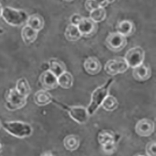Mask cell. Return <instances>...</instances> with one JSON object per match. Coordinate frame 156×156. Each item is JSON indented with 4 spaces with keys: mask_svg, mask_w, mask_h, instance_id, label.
Here are the masks:
<instances>
[{
    "mask_svg": "<svg viewBox=\"0 0 156 156\" xmlns=\"http://www.w3.org/2000/svg\"><path fill=\"white\" fill-rule=\"evenodd\" d=\"M113 82L114 79L112 77L109 78L105 84L94 90L91 94L90 103L86 108L89 116L94 115L101 106L103 101L109 95V89Z\"/></svg>",
    "mask_w": 156,
    "mask_h": 156,
    "instance_id": "1",
    "label": "cell"
},
{
    "mask_svg": "<svg viewBox=\"0 0 156 156\" xmlns=\"http://www.w3.org/2000/svg\"><path fill=\"white\" fill-rule=\"evenodd\" d=\"M2 127L9 134L19 139L30 137L34 131L30 124L21 121H5L2 123Z\"/></svg>",
    "mask_w": 156,
    "mask_h": 156,
    "instance_id": "2",
    "label": "cell"
},
{
    "mask_svg": "<svg viewBox=\"0 0 156 156\" xmlns=\"http://www.w3.org/2000/svg\"><path fill=\"white\" fill-rule=\"evenodd\" d=\"M1 17L11 27H19L27 24L29 15L23 9L5 6L3 7Z\"/></svg>",
    "mask_w": 156,
    "mask_h": 156,
    "instance_id": "3",
    "label": "cell"
},
{
    "mask_svg": "<svg viewBox=\"0 0 156 156\" xmlns=\"http://www.w3.org/2000/svg\"><path fill=\"white\" fill-rule=\"evenodd\" d=\"M52 103L55 104L57 106L66 111L70 118L77 123L83 125L88 122L89 115L86 108L81 106H69L55 98H53Z\"/></svg>",
    "mask_w": 156,
    "mask_h": 156,
    "instance_id": "4",
    "label": "cell"
},
{
    "mask_svg": "<svg viewBox=\"0 0 156 156\" xmlns=\"http://www.w3.org/2000/svg\"><path fill=\"white\" fill-rule=\"evenodd\" d=\"M5 107L11 111H17L24 108L27 103V98L21 96L15 88H11L5 94Z\"/></svg>",
    "mask_w": 156,
    "mask_h": 156,
    "instance_id": "5",
    "label": "cell"
},
{
    "mask_svg": "<svg viewBox=\"0 0 156 156\" xmlns=\"http://www.w3.org/2000/svg\"><path fill=\"white\" fill-rule=\"evenodd\" d=\"M145 58V52L140 46H136L127 51L124 59L129 67L134 68L143 64Z\"/></svg>",
    "mask_w": 156,
    "mask_h": 156,
    "instance_id": "6",
    "label": "cell"
},
{
    "mask_svg": "<svg viewBox=\"0 0 156 156\" xmlns=\"http://www.w3.org/2000/svg\"><path fill=\"white\" fill-rule=\"evenodd\" d=\"M129 68L124 58L119 57L109 60L105 64V70L108 74L115 76L125 73Z\"/></svg>",
    "mask_w": 156,
    "mask_h": 156,
    "instance_id": "7",
    "label": "cell"
},
{
    "mask_svg": "<svg viewBox=\"0 0 156 156\" xmlns=\"http://www.w3.org/2000/svg\"><path fill=\"white\" fill-rule=\"evenodd\" d=\"M105 44L108 49L114 52L122 51L127 45L126 37L118 32L111 33L107 36Z\"/></svg>",
    "mask_w": 156,
    "mask_h": 156,
    "instance_id": "8",
    "label": "cell"
},
{
    "mask_svg": "<svg viewBox=\"0 0 156 156\" xmlns=\"http://www.w3.org/2000/svg\"><path fill=\"white\" fill-rule=\"evenodd\" d=\"M82 36L91 37L96 33L98 26V23L93 21L90 18H83L81 22L77 25Z\"/></svg>",
    "mask_w": 156,
    "mask_h": 156,
    "instance_id": "9",
    "label": "cell"
},
{
    "mask_svg": "<svg viewBox=\"0 0 156 156\" xmlns=\"http://www.w3.org/2000/svg\"><path fill=\"white\" fill-rule=\"evenodd\" d=\"M155 130L154 122L147 118L139 120L135 126V131L137 135L141 137H149L151 136Z\"/></svg>",
    "mask_w": 156,
    "mask_h": 156,
    "instance_id": "10",
    "label": "cell"
},
{
    "mask_svg": "<svg viewBox=\"0 0 156 156\" xmlns=\"http://www.w3.org/2000/svg\"><path fill=\"white\" fill-rule=\"evenodd\" d=\"M39 82L43 89L51 90L57 88L58 86V77L49 70H45L40 75Z\"/></svg>",
    "mask_w": 156,
    "mask_h": 156,
    "instance_id": "11",
    "label": "cell"
},
{
    "mask_svg": "<svg viewBox=\"0 0 156 156\" xmlns=\"http://www.w3.org/2000/svg\"><path fill=\"white\" fill-rule=\"evenodd\" d=\"M133 76L137 81H146L148 80L151 76V69L149 66L142 64L139 66L133 68Z\"/></svg>",
    "mask_w": 156,
    "mask_h": 156,
    "instance_id": "12",
    "label": "cell"
},
{
    "mask_svg": "<svg viewBox=\"0 0 156 156\" xmlns=\"http://www.w3.org/2000/svg\"><path fill=\"white\" fill-rule=\"evenodd\" d=\"M83 66L90 75H96L98 74L102 69V65L99 59L95 57H89L84 62Z\"/></svg>",
    "mask_w": 156,
    "mask_h": 156,
    "instance_id": "13",
    "label": "cell"
},
{
    "mask_svg": "<svg viewBox=\"0 0 156 156\" xmlns=\"http://www.w3.org/2000/svg\"><path fill=\"white\" fill-rule=\"evenodd\" d=\"M53 97L48 92V90L41 89L37 91L33 97L34 102L39 106H45L52 103Z\"/></svg>",
    "mask_w": 156,
    "mask_h": 156,
    "instance_id": "14",
    "label": "cell"
},
{
    "mask_svg": "<svg viewBox=\"0 0 156 156\" xmlns=\"http://www.w3.org/2000/svg\"><path fill=\"white\" fill-rule=\"evenodd\" d=\"M118 134H116L115 133L112 131L111 130L105 129L99 132L98 134V140L101 146H102L110 142H118Z\"/></svg>",
    "mask_w": 156,
    "mask_h": 156,
    "instance_id": "15",
    "label": "cell"
},
{
    "mask_svg": "<svg viewBox=\"0 0 156 156\" xmlns=\"http://www.w3.org/2000/svg\"><path fill=\"white\" fill-rule=\"evenodd\" d=\"M38 31L33 30L27 24L25 25L22 28L21 37L24 44L27 45H30L33 43L37 37Z\"/></svg>",
    "mask_w": 156,
    "mask_h": 156,
    "instance_id": "16",
    "label": "cell"
},
{
    "mask_svg": "<svg viewBox=\"0 0 156 156\" xmlns=\"http://www.w3.org/2000/svg\"><path fill=\"white\" fill-rule=\"evenodd\" d=\"M134 31V24L129 20H124L120 22L117 27V32L125 37L133 35Z\"/></svg>",
    "mask_w": 156,
    "mask_h": 156,
    "instance_id": "17",
    "label": "cell"
},
{
    "mask_svg": "<svg viewBox=\"0 0 156 156\" xmlns=\"http://www.w3.org/2000/svg\"><path fill=\"white\" fill-rule=\"evenodd\" d=\"M15 88L16 91L21 96L27 99L30 95L31 92L30 83L28 81V80L24 77H22L18 80Z\"/></svg>",
    "mask_w": 156,
    "mask_h": 156,
    "instance_id": "18",
    "label": "cell"
},
{
    "mask_svg": "<svg viewBox=\"0 0 156 156\" xmlns=\"http://www.w3.org/2000/svg\"><path fill=\"white\" fill-rule=\"evenodd\" d=\"M63 145L67 151L71 152L75 151L80 146V139L74 134L68 135L64 139Z\"/></svg>",
    "mask_w": 156,
    "mask_h": 156,
    "instance_id": "19",
    "label": "cell"
},
{
    "mask_svg": "<svg viewBox=\"0 0 156 156\" xmlns=\"http://www.w3.org/2000/svg\"><path fill=\"white\" fill-rule=\"evenodd\" d=\"M27 24L33 30L40 31L44 27V20L39 14H33L29 16Z\"/></svg>",
    "mask_w": 156,
    "mask_h": 156,
    "instance_id": "20",
    "label": "cell"
},
{
    "mask_svg": "<svg viewBox=\"0 0 156 156\" xmlns=\"http://www.w3.org/2000/svg\"><path fill=\"white\" fill-rule=\"evenodd\" d=\"M48 70L55 74L57 77L66 71V66H65L64 62L59 59H51L48 61Z\"/></svg>",
    "mask_w": 156,
    "mask_h": 156,
    "instance_id": "21",
    "label": "cell"
},
{
    "mask_svg": "<svg viewBox=\"0 0 156 156\" xmlns=\"http://www.w3.org/2000/svg\"><path fill=\"white\" fill-rule=\"evenodd\" d=\"M58 83L62 88L68 89L73 86L74 77L70 73L66 71L58 77Z\"/></svg>",
    "mask_w": 156,
    "mask_h": 156,
    "instance_id": "22",
    "label": "cell"
},
{
    "mask_svg": "<svg viewBox=\"0 0 156 156\" xmlns=\"http://www.w3.org/2000/svg\"><path fill=\"white\" fill-rule=\"evenodd\" d=\"M65 37L69 41H76L82 37L77 26L69 24L65 31Z\"/></svg>",
    "mask_w": 156,
    "mask_h": 156,
    "instance_id": "23",
    "label": "cell"
},
{
    "mask_svg": "<svg viewBox=\"0 0 156 156\" xmlns=\"http://www.w3.org/2000/svg\"><path fill=\"white\" fill-rule=\"evenodd\" d=\"M119 103L114 96L108 95L103 101L101 106L106 111L112 112L118 109Z\"/></svg>",
    "mask_w": 156,
    "mask_h": 156,
    "instance_id": "24",
    "label": "cell"
},
{
    "mask_svg": "<svg viewBox=\"0 0 156 156\" xmlns=\"http://www.w3.org/2000/svg\"><path fill=\"white\" fill-rule=\"evenodd\" d=\"M106 17V11L105 8L99 7L90 12L89 18L96 23L103 21Z\"/></svg>",
    "mask_w": 156,
    "mask_h": 156,
    "instance_id": "25",
    "label": "cell"
},
{
    "mask_svg": "<svg viewBox=\"0 0 156 156\" xmlns=\"http://www.w3.org/2000/svg\"><path fill=\"white\" fill-rule=\"evenodd\" d=\"M117 147V142H112L108 143L105 145L102 146V149L103 152L108 155H111L116 150Z\"/></svg>",
    "mask_w": 156,
    "mask_h": 156,
    "instance_id": "26",
    "label": "cell"
},
{
    "mask_svg": "<svg viewBox=\"0 0 156 156\" xmlns=\"http://www.w3.org/2000/svg\"><path fill=\"white\" fill-rule=\"evenodd\" d=\"M146 152L147 156H156V143L155 141L147 143L146 146Z\"/></svg>",
    "mask_w": 156,
    "mask_h": 156,
    "instance_id": "27",
    "label": "cell"
},
{
    "mask_svg": "<svg viewBox=\"0 0 156 156\" xmlns=\"http://www.w3.org/2000/svg\"><path fill=\"white\" fill-rule=\"evenodd\" d=\"M99 7L100 6L98 5L95 0H86L85 3V8L89 12L94 10Z\"/></svg>",
    "mask_w": 156,
    "mask_h": 156,
    "instance_id": "28",
    "label": "cell"
},
{
    "mask_svg": "<svg viewBox=\"0 0 156 156\" xmlns=\"http://www.w3.org/2000/svg\"><path fill=\"white\" fill-rule=\"evenodd\" d=\"M83 16L80 14H73L70 18L71 24L77 26L83 19Z\"/></svg>",
    "mask_w": 156,
    "mask_h": 156,
    "instance_id": "29",
    "label": "cell"
},
{
    "mask_svg": "<svg viewBox=\"0 0 156 156\" xmlns=\"http://www.w3.org/2000/svg\"><path fill=\"white\" fill-rule=\"evenodd\" d=\"M95 1L97 2V3L100 7H102V8H105L108 4H109L108 0H95Z\"/></svg>",
    "mask_w": 156,
    "mask_h": 156,
    "instance_id": "30",
    "label": "cell"
},
{
    "mask_svg": "<svg viewBox=\"0 0 156 156\" xmlns=\"http://www.w3.org/2000/svg\"><path fill=\"white\" fill-rule=\"evenodd\" d=\"M40 156H55L53 153L50 151H47L43 153Z\"/></svg>",
    "mask_w": 156,
    "mask_h": 156,
    "instance_id": "31",
    "label": "cell"
},
{
    "mask_svg": "<svg viewBox=\"0 0 156 156\" xmlns=\"http://www.w3.org/2000/svg\"><path fill=\"white\" fill-rule=\"evenodd\" d=\"M5 29H4L3 28H2V27H0V35H2V34H3L5 33Z\"/></svg>",
    "mask_w": 156,
    "mask_h": 156,
    "instance_id": "32",
    "label": "cell"
},
{
    "mask_svg": "<svg viewBox=\"0 0 156 156\" xmlns=\"http://www.w3.org/2000/svg\"><path fill=\"white\" fill-rule=\"evenodd\" d=\"M3 146L1 142H0V153L3 151Z\"/></svg>",
    "mask_w": 156,
    "mask_h": 156,
    "instance_id": "33",
    "label": "cell"
},
{
    "mask_svg": "<svg viewBox=\"0 0 156 156\" xmlns=\"http://www.w3.org/2000/svg\"><path fill=\"white\" fill-rule=\"evenodd\" d=\"M2 9H3V6L2 5V4L0 3V17L2 16Z\"/></svg>",
    "mask_w": 156,
    "mask_h": 156,
    "instance_id": "34",
    "label": "cell"
},
{
    "mask_svg": "<svg viewBox=\"0 0 156 156\" xmlns=\"http://www.w3.org/2000/svg\"><path fill=\"white\" fill-rule=\"evenodd\" d=\"M63 1L67 2H72V1H73V0H63Z\"/></svg>",
    "mask_w": 156,
    "mask_h": 156,
    "instance_id": "35",
    "label": "cell"
},
{
    "mask_svg": "<svg viewBox=\"0 0 156 156\" xmlns=\"http://www.w3.org/2000/svg\"><path fill=\"white\" fill-rule=\"evenodd\" d=\"M2 123L1 121H0V129L2 128Z\"/></svg>",
    "mask_w": 156,
    "mask_h": 156,
    "instance_id": "36",
    "label": "cell"
},
{
    "mask_svg": "<svg viewBox=\"0 0 156 156\" xmlns=\"http://www.w3.org/2000/svg\"><path fill=\"white\" fill-rule=\"evenodd\" d=\"M136 156H145L144 155H141V154H139V155H136Z\"/></svg>",
    "mask_w": 156,
    "mask_h": 156,
    "instance_id": "37",
    "label": "cell"
}]
</instances>
